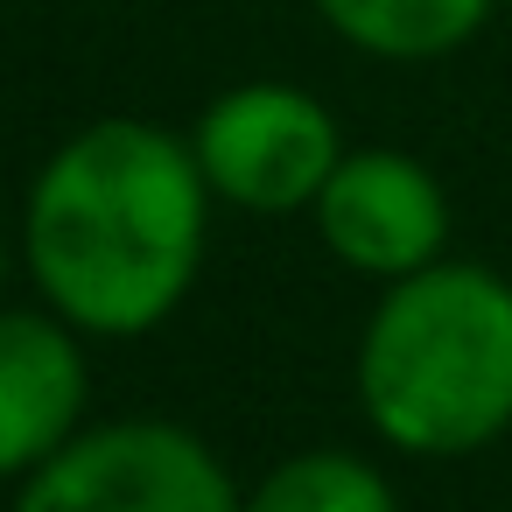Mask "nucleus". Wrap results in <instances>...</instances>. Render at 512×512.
Returning <instances> with one entry per match:
<instances>
[{
  "mask_svg": "<svg viewBox=\"0 0 512 512\" xmlns=\"http://www.w3.org/2000/svg\"><path fill=\"white\" fill-rule=\"evenodd\" d=\"M204 225L211 183L190 141L148 120H92L29 183L22 260L71 330L148 337L197 288Z\"/></svg>",
  "mask_w": 512,
  "mask_h": 512,
  "instance_id": "obj_1",
  "label": "nucleus"
},
{
  "mask_svg": "<svg viewBox=\"0 0 512 512\" xmlns=\"http://www.w3.org/2000/svg\"><path fill=\"white\" fill-rule=\"evenodd\" d=\"M358 407L407 456H470L512 428V281L435 260L386 281L358 337Z\"/></svg>",
  "mask_w": 512,
  "mask_h": 512,
  "instance_id": "obj_2",
  "label": "nucleus"
},
{
  "mask_svg": "<svg viewBox=\"0 0 512 512\" xmlns=\"http://www.w3.org/2000/svg\"><path fill=\"white\" fill-rule=\"evenodd\" d=\"M225 463L176 421L78 428L15 491V512H239Z\"/></svg>",
  "mask_w": 512,
  "mask_h": 512,
  "instance_id": "obj_3",
  "label": "nucleus"
},
{
  "mask_svg": "<svg viewBox=\"0 0 512 512\" xmlns=\"http://www.w3.org/2000/svg\"><path fill=\"white\" fill-rule=\"evenodd\" d=\"M197 169L211 183L218 204L281 218V211H309L330 183V169L344 162V134L330 120L323 99H309L302 85H232L204 106L197 134Z\"/></svg>",
  "mask_w": 512,
  "mask_h": 512,
  "instance_id": "obj_4",
  "label": "nucleus"
},
{
  "mask_svg": "<svg viewBox=\"0 0 512 512\" xmlns=\"http://www.w3.org/2000/svg\"><path fill=\"white\" fill-rule=\"evenodd\" d=\"M323 246L351 267V274H372V281H407L421 267L442 260V239H449V197L442 183L414 162V155H393V148H358L330 169L323 197L309 204Z\"/></svg>",
  "mask_w": 512,
  "mask_h": 512,
  "instance_id": "obj_5",
  "label": "nucleus"
},
{
  "mask_svg": "<svg viewBox=\"0 0 512 512\" xmlns=\"http://www.w3.org/2000/svg\"><path fill=\"white\" fill-rule=\"evenodd\" d=\"M92 372L57 309H0V484L50 463L85 414Z\"/></svg>",
  "mask_w": 512,
  "mask_h": 512,
  "instance_id": "obj_6",
  "label": "nucleus"
},
{
  "mask_svg": "<svg viewBox=\"0 0 512 512\" xmlns=\"http://www.w3.org/2000/svg\"><path fill=\"white\" fill-rule=\"evenodd\" d=\"M316 15L365 57L428 64V57L463 50L484 29L491 0H316Z\"/></svg>",
  "mask_w": 512,
  "mask_h": 512,
  "instance_id": "obj_7",
  "label": "nucleus"
},
{
  "mask_svg": "<svg viewBox=\"0 0 512 512\" xmlns=\"http://www.w3.org/2000/svg\"><path fill=\"white\" fill-rule=\"evenodd\" d=\"M239 512H400L393 484L351 449H302L274 463Z\"/></svg>",
  "mask_w": 512,
  "mask_h": 512,
  "instance_id": "obj_8",
  "label": "nucleus"
},
{
  "mask_svg": "<svg viewBox=\"0 0 512 512\" xmlns=\"http://www.w3.org/2000/svg\"><path fill=\"white\" fill-rule=\"evenodd\" d=\"M0 281H8V232H0Z\"/></svg>",
  "mask_w": 512,
  "mask_h": 512,
  "instance_id": "obj_9",
  "label": "nucleus"
}]
</instances>
